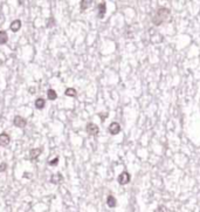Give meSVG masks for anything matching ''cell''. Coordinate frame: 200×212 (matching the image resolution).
Masks as SVG:
<instances>
[{"instance_id":"cell-20","label":"cell","mask_w":200,"mask_h":212,"mask_svg":"<svg viewBox=\"0 0 200 212\" xmlns=\"http://www.w3.org/2000/svg\"><path fill=\"white\" fill-rule=\"evenodd\" d=\"M158 212H163V206H159V209H158Z\"/></svg>"},{"instance_id":"cell-5","label":"cell","mask_w":200,"mask_h":212,"mask_svg":"<svg viewBox=\"0 0 200 212\" xmlns=\"http://www.w3.org/2000/svg\"><path fill=\"white\" fill-rule=\"evenodd\" d=\"M109 132H110L111 135H117L119 131H121V125H119V123L117 122H112L110 125H109Z\"/></svg>"},{"instance_id":"cell-18","label":"cell","mask_w":200,"mask_h":212,"mask_svg":"<svg viewBox=\"0 0 200 212\" xmlns=\"http://www.w3.org/2000/svg\"><path fill=\"white\" fill-rule=\"evenodd\" d=\"M6 168H7V164L4 162V163H1L0 164V172H4L5 170H6Z\"/></svg>"},{"instance_id":"cell-14","label":"cell","mask_w":200,"mask_h":212,"mask_svg":"<svg viewBox=\"0 0 200 212\" xmlns=\"http://www.w3.org/2000/svg\"><path fill=\"white\" fill-rule=\"evenodd\" d=\"M47 97H48V100H51V101H54V100H56V97H58V94H56V91L54 90V89H48L47 90Z\"/></svg>"},{"instance_id":"cell-4","label":"cell","mask_w":200,"mask_h":212,"mask_svg":"<svg viewBox=\"0 0 200 212\" xmlns=\"http://www.w3.org/2000/svg\"><path fill=\"white\" fill-rule=\"evenodd\" d=\"M130 179H131L130 174L126 172V171L122 172V174L118 176V183L121 184V185H125V184H128V183L130 182Z\"/></svg>"},{"instance_id":"cell-6","label":"cell","mask_w":200,"mask_h":212,"mask_svg":"<svg viewBox=\"0 0 200 212\" xmlns=\"http://www.w3.org/2000/svg\"><path fill=\"white\" fill-rule=\"evenodd\" d=\"M41 152H42V149H41V148H35V149H32V150L30 151L28 157H30V161H35V159L39 158V156L41 155Z\"/></svg>"},{"instance_id":"cell-11","label":"cell","mask_w":200,"mask_h":212,"mask_svg":"<svg viewBox=\"0 0 200 212\" xmlns=\"http://www.w3.org/2000/svg\"><path fill=\"white\" fill-rule=\"evenodd\" d=\"M8 41V35L6 30H0V45H5Z\"/></svg>"},{"instance_id":"cell-10","label":"cell","mask_w":200,"mask_h":212,"mask_svg":"<svg viewBox=\"0 0 200 212\" xmlns=\"http://www.w3.org/2000/svg\"><path fill=\"white\" fill-rule=\"evenodd\" d=\"M9 28H11V30H12V32L16 33L18 30L21 28V21H20V20H18V19H16V20H14L13 23L9 25Z\"/></svg>"},{"instance_id":"cell-21","label":"cell","mask_w":200,"mask_h":212,"mask_svg":"<svg viewBox=\"0 0 200 212\" xmlns=\"http://www.w3.org/2000/svg\"><path fill=\"white\" fill-rule=\"evenodd\" d=\"M1 63H2V61H1V60H0V65H1Z\"/></svg>"},{"instance_id":"cell-16","label":"cell","mask_w":200,"mask_h":212,"mask_svg":"<svg viewBox=\"0 0 200 212\" xmlns=\"http://www.w3.org/2000/svg\"><path fill=\"white\" fill-rule=\"evenodd\" d=\"M65 95L69 96V97H76L77 93H76V90H75L74 88H67L66 91H65Z\"/></svg>"},{"instance_id":"cell-12","label":"cell","mask_w":200,"mask_h":212,"mask_svg":"<svg viewBox=\"0 0 200 212\" xmlns=\"http://www.w3.org/2000/svg\"><path fill=\"white\" fill-rule=\"evenodd\" d=\"M107 204H108V206L109 207H115L116 205H117V202H116V198L114 197V196H108V198H107Z\"/></svg>"},{"instance_id":"cell-8","label":"cell","mask_w":200,"mask_h":212,"mask_svg":"<svg viewBox=\"0 0 200 212\" xmlns=\"http://www.w3.org/2000/svg\"><path fill=\"white\" fill-rule=\"evenodd\" d=\"M98 18L100 19H103L104 15H105V12H107V4L105 2H101L98 4Z\"/></svg>"},{"instance_id":"cell-19","label":"cell","mask_w":200,"mask_h":212,"mask_svg":"<svg viewBox=\"0 0 200 212\" xmlns=\"http://www.w3.org/2000/svg\"><path fill=\"white\" fill-rule=\"evenodd\" d=\"M100 115V118L102 120V121H105V118H107V116H108V113H104V114H98Z\"/></svg>"},{"instance_id":"cell-9","label":"cell","mask_w":200,"mask_h":212,"mask_svg":"<svg viewBox=\"0 0 200 212\" xmlns=\"http://www.w3.org/2000/svg\"><path fill=\"white\" fill-rule=\"evenodd\" d=\"M63 181V176L60 174V172H56V174L52 175V177H51V182L53 184H60V183Z\"/></svg>"},{"instance_id":"cell-2","label":"cell","mask_w":200,"mask_h":212,"mask_svg":"<svg viewBox=\"0 0 200 212\" xmlns=\"http://www.w3.org/2000/svg\"><path fill=\"white\" fill-rule=\"evenodd\" d=\"M86 130H87V132H88L90 136H96V135H98V132H100V128L97 127L95 123H91V122L87 124Z\"/></svg>"},{"instance_id":"cell-1","label":"cell","mask_w":200,"mask_h":212,"mask_svg":"<svg viewBox=\"0 0 200 212\" xmlns=\"http://www.w3.org/2000/svg\"><path fill=\"white\" fill-rule=\"evenodd\" d=\"M169 15H170V9H167V8H165V7L158 8L157 12L155 13V15H153V18H152V23H153V25H156V26H159V25H162L164 21L167 20Z\"/></svg>"},{"instance_id":"cell-17","label":"cell","mask_w":200,"mask_h":212,"mask_svg":"<svg viewBox=\"0 0 200 212\" xmlns=\"http://www.w3.org/2000/svg\"><path fill=\"white\" fill-rule=\"evenodd\" d=\"M48 164H49L51 167H56V165L59 164V157H55L54 159L49 161V162H48Z\"/></svg>"},{"instance_id":"cell-7","label":"cell","mask_w":200,"mask_h":212,"mask_svg":"<svg viewBox=\"0 0 200 212\" xmlns=\"http://www.w3.org/2000/svg\"><path fill=\"white\" fill-rule=\"evenodd\" d=\"M11 142V137L6 132L0 134V147H7Z\"/></svg>"},{"instance_id":"cell-13","label":"cell","mask_w":200,"mask_h":212,"mask_svg":"<svg viewBox=\"0 0 200 212\" xmlns=\"http://www.w3.org/2000/svg\"><path fill=\"white\" fill-rule=\"evenodd\" d=\"M44 103H46L44 99H42V97H37V99L35 100V108L41 110V109H44Z\"/></svg>"},{"instance_id":"cell-15","label":"cell","mask_w":200,"mask_h":212,"mask_svg":"<svg viewBox=\"0 0 200 212\" xmlns=\"http://www.w3.org/2000/svg\"><path fill=\"white\" fill-rule=\"evenodd\" d=\"M93 4V1L91 0H82L81 2H80V7H81V11H84V9H87V8Z\"/></svg>"},{"instance_id":"cell-3","label":"cell","mask_w":200,"mask_h":212,"mask_svg":"<svg viewBox=\"0 0 200 212\" xmlns=\"http://www.w3.org/2000/svg\"><path fill=\"white\" fill-rule=\"evenodd\" d=\"M13 124H14L15 127H18V128H25L26 127V124H27V120L26 118H23L22 116H15L14 120H13Z\"/></svg>"}]
</instances>
